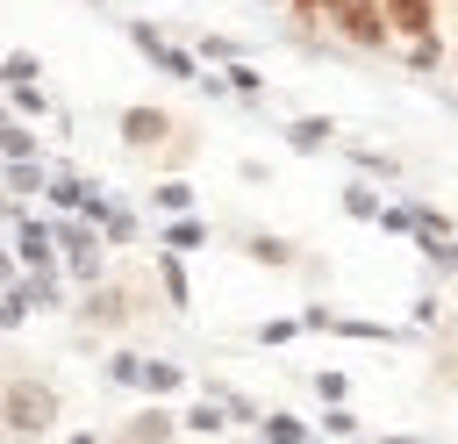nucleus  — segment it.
<instances>
[{"label": "nucleus", "mask_w": 458, "mask_h": 444, "mask_svg": "<svg viewBox=\"0 0 458 444\" xmlns=\"http://www.w3.org/2000/svg\"><path fill=\"white\" fill-rule=\"evenodd\" d=\"M322 21H329V43H351V50H394L386 0H329Z\"/></svg>", "instance_id": "1"}, {"label": "nucleus", "mask_w": 458, "mask_h": 444, "mask_svg": "<svg viewBox=\"0 0 458 444\" xmlns=\"http://www.w3.org/2000/svg\"><path fill=\"white\" fill-rule=\"evenodd\" d=\"M122 36H129V43L143 50V64H157L165 79H193V86L208 79V72L193 64V50H186V43H172V36L157 29V21H122Z\"/></svg>", "instance_id": "2"}, {"label": "nucleus", "mask_w": 458, "mask_h": 444, "mask_svg": "<svg viewBox=\"0 0 458 444\" xmlns=\"http://www.w3.org/2000/svg\"><path fill=\"white\" fill-rule=\"evenodd\" d=\"M165 136H172V115H165V107H150V100L122 107V143H129V150H157Z\"/></svg>", "instance_id": "3"}, {"label": "nucleus", "mask_w": 458, "mask_h": 444, "mask_svg": "<svg viewBox=\"0 0 458 444\" xmlns=\"http://www.w3.org/2000/svg\"><path fill=\"white\" fill-rule=\"evenodd\" d=\"M437 7H444V0H386V21H394V43H415V36H437Z\"/></svg>", "instance_id": "4"}, {"label": "nucleus", "mask_w": 458, "mask_h": 444, "mask_svg": "<svg viewBox=\"0 0 458 444\" xmlns=\"http://www.w3.org/2000/svg\"><path fill=\"white\" fill-rule=\"evenodd\" d=\"M286 143H293V150H322V143H336V129L315 122V115H301V122H286Z\"/></svg>", "instance_id": "5"}, {"label": "nucleus", "mask_w": 458, "mask_h": 444, "mask_svg": "<svg viewBox=\"0 0 458 444\" xmlns=\"http://www.w3.org/2000/svg\"><path fill=\"white\" fill-rule=\"evenodd\" d=\"M401 64H408V72H437V64H444V29H437V36H415Z\"/></svg>", "instance_id": "6"}, {"label": "nucleus", "mask_w": 458, "mask_h": 444, "mask_svg": "<svg viewBox=\"0 0 458 444\" xmlns=\"http://www.w3.org/2000/svg\"><path fill=\"white\" fill-rule=\"evenodd\" d=\"M193 50H200V57H222V64H236V57H243V43H236V36H200Z\"/></svg>", "instance_id": "7"}, {"label": "nucleus", "mask_w": 458, "mask_h": 444, "mask_svg": "<svg viewBox=\"0 0 458 444\" xmlns=\"http://www.w3.org/2000/svg\"><path fill=\"white\" fill-rule=\"evenodd\" d=\"M0 72H7V86H29V79H36V50H7Z\"/></svg>", "instance_id": "8"}, {"label": "nucleus", "mask_w": 458, "mask_h": 444, "mask_svg": "<svg viewBox=\"0 0 458 444\" xmlns=\"http://www.w3.org/2000/svg\"><path fill=\"white\" fill-rule=\"evenodd\" d=\"M7 158H14V165H29V158H36V136H29V129H21V122H14V129H7Z\"/></svg>", "instance_id": "9"}, {"label": "nucleus", "mask_w": 458, "mask_h": 444, "mask_svg": "<svg viewBox=\"0 0 458 444\" xmlns=\"http://www.w3.org/2000/svg\"><path fill=\"white\" fill-rule=\"evenodd\" d=\"M7 100H14V107H21V115H43V107H50V100H43V93H36V86H7Z\"/></svg>", "instance_id": "10"}, {"label": "nucleus", "mask_w": 458, "mask_h": 444, "mask_svg": "<svg viewBox=\"0 0 458 444\" xmlns=\"http://www.w3.org/2000/svg\"><path fill=\"white\" fill-rule=\"evenodd\" d=\"M329 0H286V14H322Z\"/></svg>", "instance_id": "11"}, {"label": "nucleus", "mask_w": 458, "mask_h": 444, "mask_svg": "<svg viewBox=\"0 0 458 444\" xmlns=\"http://www.w3.org/2000/svg\"><path fill=\"white\" fill-rule=\"evenodd\" d=\"M265 7H286V0H265Z\"/></svg>", "instance_id": "12"}, {"label": "nucleus", "mask_w": 458, "mask_h": 444, "mask_svg": "<svg viewBox=\"0 0 458 444\" xmlns=\"http://www.w3.org/2000/svg\"><path fill=\"white\" fill-rule=\"evenodd\" d=\"M93 7H107V0H93Z\"/></svg>", "instance_id": "13"}]
</instances>
